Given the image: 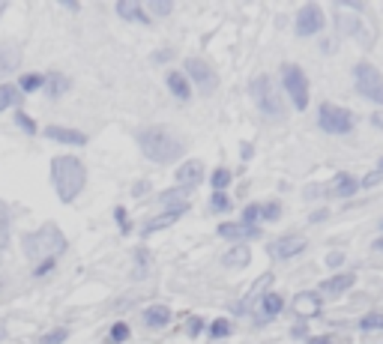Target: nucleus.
<instances>
[{"mask_svg": "<svg viewBox=\"0 0 383 344\" xmlns=\"http://www.w3.org/2000/svg\"><path fill=\"white\" fill-rule=\"evenodd\" d=\"M360 333H372V329H383V312H368L360 317Z\"/></svg>", "mask_w": 383, "mask_h": 344, "instance_id": "4c0bfd02", "label": "nucleus"}, {"mask_svg": "<svg viewBox=\"0 0 383 344\" xmlns=\"http://www.w3.org/2000/svg\"><path fill=\"white\" fill-rule=\"evenodd\" d=\"M372 126H375V129H383V111H375V114H372Z\"/></svg>", "mask_w": 383, "mask_h": 344, "instance_id": "603ef678", "label": "nucleus"}, {"mask_svg": "<svg viewBox=\"0 0 383 344\" xmlns=\"http://www.w3.org/2000/svg\"><path fill=\"white\" fill-rule=\"evenodd\" d=\"M135 141L141 147V153L156 162V165H177L183 162V153H186V141L168 126H141L135 132Z\"/></svg>", "mask_w": 383, "mask_h": 344, "instance_id": "f257e3e1", "label": "nucleus"}, {"mask_svg": "<svg viewBox=\"0 0 383 344\" xmlns=\"http://www.w3.org/2000/svg\"><path fill=\"white\" fill-rule=\"evenodd\" d=\"M16 87H18V90H21V96H24V93H36V90H45V72H24V75H18Z\"/></svg>", "mask_w": 383, "mask_h": 344, "instance_id": "bb28decb", "label": "nucleus"}, {"mask_svg": "<svg viewBox=\"0 0 383 344\" xmlns=\"http://www.w3.org/2000/svg\"><path fill=\"white\" fill-rule=\"evenodd\" d=\"M189 195H192V189L174 186V189H165V192H159L156 203H159L162 210H171V207H180V203H189Z\"/></svg>", "mask_w": 383, "mask_h": 344, "instance_id": "b1692460", "label": "nucleus"}, {"mask_svg": "<svg viewBox=\"0 0 383 344\" xmlns=\"http://www.w3.org/2000/svg\"><path fill=\"white\" fill-rule=\"evenodd\" d=\"M293 312H297L300 321H314V317H321L324 312V297L317 294V290H300L297 297H293Z\"/></svg>", "mask_w": 383, "mask_h": 344, "instance_id": "ddd939ff", "label": "nucleus"}, {"mask_svg": "<svg viewBox=\"0 0 383 344\" xmlns=\"http://www.w3.org/2000/svg\"><path fill=\"white\" fill-rule=\"evenodd\" d=\"M69 78L63 72H45V96L48 99H60L63 93L69 90Z\"/></svg>", "mask_w": 383, "mask_h": 344, "instance_id": "393cba45", "label": "nucleus"}, {"mask_svg": "<svg viewBox=\"0 0 383 344\" xmlns=\"http://www.w3.org/2000/svg\"><path fill=\"white\" fill-rule=\"evenodd\" d=\"M114 222H117L120 234H129L132 225H129V213H126V207H114Z\"/></svg>", "mask_w": 383, "mask_h": 344, "instance_id": "37998d69", "label": "nucleus"}, {"mask_svg": "<svg viewBox=\"0 0 383 344\" xmlns=\"http://www.w3.org/2000/svg\"><path fill=\"white\" fill-rule=\"evenodd\" d=\"M252 153H254V150H252V144H242V147H240V156H242V159H249Z\"/></svg>", "mask_w": 383, "mask_h": 344, "instance_id": "6e6d98bb", "label": "nucleus"}, {"mask_svg": "<svg viewBox=\"0 0 383 344\" xmlns=\"http://www.w3.org/2000/svg\"><path fill=\"white\" fill-rule=\"evenodd\" d=\"M204 333V317H198V314H192L189 321H186V336L189 338H198Z\"/></svg>", "mask_w": 383, "mask_h": 344, "instance_id": "c03bdc74", "label": "nucleus"}, {"mask_svg": "<svg viewBox=\"0 0 383 344\" xmlns=\"http://www.w3.org/2000/svg\"><path fill=\"white\" fill-rule=\"evenodd\" d=\"M317 126H321V132L341 138V135H350L356 129V117H353V111L344 105L321 102V108H317Z\"/></svg>", "mask_w": 383, "mask_h": 344, "instance_id": "423d86ee", "label": "nucleus"}, {"mask_svg": "<svg viewBox=\"0 0 383 344\" xmlns=\"http://www.w3.org/2000/svg\"><path fill=\"white\" fill-rule=\"evenodd\" d=\"M186 213H189V203H180V207H171V210H162L159 215H153V219H147V222L141 225V237H150V234L165 231V227L177 225Z\"/></svg>", "mask_w": 383, "mask_h": 344, "instance_id": "2eb2a0df", "label": "nucleus"}, {"mask_svg": "<svg viewBox=\"0 0 383 344\" xmlns=\"http://www.w3.org/2000/svg\"><path fill=\"white\" fill-rule=\"evenodd\" d=\"M207 336H210L213 341H222V338H228V336H234V324L228 321V317H216V321L207 326Z\"/></svg>", "mask_w": 383, "mask_h": 344, "instance_id": "c85d7f7f", "label": "nucleus"}, {"mask_svg": "<svg viewBox=\"0 0 383 344\" xmlns=\"http://www.w3.org/2000/svg\"><path fill=\"white\" fill-rule=\"evenodd\" d=\"M144 9H147L150 18H168L174 12V4H171V0H150Z\"/></svg>", "mask_w": 383, "mask_h": 344, "instance_id": "f704fd0d", "label": "nucleus"}, {"mask_svg": "<svg viewBox=\"0 0 383 344\" xmlns=\"http://www.w3.org/2000/svg\"><path fill=\"white\" fill-rule=\"evenodd\" d=\"M278 78H282V90L285 96L290 99V105L297 111H305L312 102V87H309V75H305L302 66L297 63H282V69H278Z\"/></svg>", "mask_w": 383, "mask_h": 344, "instance_id": "39448f33", "label": "nucleus"}, {"mask_svg": "<svg viewBox=\"0 0 383 344\" xmlns=\"http://www.w3.org/2000/svg\"><path fill=\"white\" fill-rule=\"evenodd\" d=\"M356 285V273L353 270H341V273H333L329 278H324L321 285H317V294L324 299H338L344 294H350V287Z\"/></svg>", "mask_w": 383, "mask_h": 344, "instance_id": "9b49d317", "label": "nucleus"}, {"mask_svg": "<svg viewBox=\"0 0 383 344\" xmlns=\"http://www.w3.org/2000/svg\"><path fill=\"white\" fill-rule=\"evenodd\" d=\"M309 249V239H305L302 234H282L276 237L270 246H266V251H270L273 261H290V258H300V254Z\"/></svg>", "mask_w": 383, "mask_h": 344, "instance_id": "9d476101", "label": "nucleus"}, {"mask_svg": "<svg viewBox=\"0 0 383 344\" xmlns=\"http://www.w3.org/2000/svg\"><path fill=\"white\" fill-rule=\"evenodd\" d=\"M51 186L60 203H75L81 198L84 186H87V168L78 156L63 153V156L51 159Z\"/></svg>", "mask_w": 383, "mask_h": 344, "instance_id": "f03ea898", "label": "nucleus"}, {"mask_svg": "<svg viewBox=\"0 0 383 344\" xmlns=\"http://www.w3.org/2000/svg\"><path fill=\"white\" fill-rule=\"evenodd\" d=\"M60 6H66L69 12H78V9H81L78 4H75V0H60Z\"/></svg>", "mask_w": 383, "mask_h": 344, "instance_id": "5fc2aeb1", "label": "nucleus"}, {"mask_svg": "<svg viewBox=\"0 0 383 344\" xmlns=\"http://www.w3.org/2000/svg\"><path fill=\"white\" fill-rule=\"evenodd\" d=\"M222 263L228 266V270H242V266L252 263V249L246 243H237V246H231L222 254Z\"/></svg>", "mask_w": 383, "mask_h": 344, "instance_id": "5701e85b", "label": "nucleus"}, {"mask_svg": "<svg viewBox=\"0 0 383 344\" xmlns=\"http://www.w3.org/2000/svg\"><path fill=\"white\" fill-rule=\"evenodd\" d=\"M326 219H329V210H326V207H317V210L309 215L312 225H321V222H326Z\"/></svg>", "mask_w": 383, "mask_h": 344, "instance_id": "8fccbe9b", "label": "nucleus"}, {"mask_svg": "<svg viewBox=\"0 0 383 344\" xmlns=\"http://www.w3.org/2000/svg\"><path fill=\"white\" fill-rule=\"evenodd\" d=\"M63 341H69V329L66 326H54V329H48L42 338H36V344H63Z\"/></svg>", "mask_w": 383, "mask_h": 344, "instance_id": "58836bf2", "label": "nucleus"}, {"mask_svg": "<svg viewBox=\"0 0 383 344\" xmlns=\"http://www.w3.org/2000/svg\"><path fill=\"white\" fill-rule=\"evenodd\" d=\"M290 336H293V338H309V324H305V321H297V324L290 326Z\"/></svg>", "mask_w": 383, "mask_h": 344, "instance_id": "09e8293b", "label": "nucleus"}, {"mask_svg": "<svg viewBox=\"0 0 383 344\" xmlns=\"http://www.w3.org/2000/svg\"><path fill=\"white\" fill-rule=\"evenodd\" d=\"M326 30V12L321 4H305L300 6L297 18H293V33L300 36V40H309V36H317Z\"/></svg>", "mask_w": 383, "mask_h": 344, "instance_id": "1a4fd4ad", "label": "nucleus"}, {"mask_svg": "<svg viewBox=\"0 0 383 344\" xmlns=\"http://www.w3.org/2000/svg\"><path fill=\"white\" fill-rule=\"evenodd\" d=\"M183 75L189 78L192 90H198V93H204V96H210V93L219 90V75H216L213 63L204 60V57H186Z\"/></svg>", "mask_w": 383, "mask_h": 344, "instance_id": "6e6552de", "label": "nucleus"}, {"mask_svg": "<svg viewBox=\"0 0 383 344\" xmlns=\"http://www.w3.org/2000/svg\"><path fill=\"white\" fill-rule=\"evenodd\" d=\"M132 254H135V278L147 275V270H150V261H153V258H150V249H147V246H138Z\"/></svg>", "mask_w": 383, "mask_h": 344, "instance_id": "c9c22d12", "label": "nucleus"}, {"mask_svg": "<svg viewBox=\"0 0 383 344\" xmlns=\"http://www.w3.org/2000/svg\"><path fill=\"white\" fill-rule=\"evenodd\" d=\"M309 344H333V336H314L309 338Z\"/></svg>", "mask_w": 383, "mask_h": 344, "instance_id": "864d4df0", "label": "nucleus"}, {"mask_svg": "<svg viewBox=\"0 0 383 344\" xmlns=\"http://www.w3.org/2000/svg\"><path fill=\"white\" fill-rule=\"evenodd\" d=\"M21 90L12 81H6V84H0V114L4 111H16L18 105H21Z\"/></svg>", "mask_w": 383, "mask_h": 344, "instance_id": "a878e982", "label": "nucleus"}, {"mask_svg": "<svg viewBox=\"0 0 383 344\" xmlns=\"http://www.w3.org/2000/svg\"><path fill=\"white\" fill-rule=\"evenodd\" d=\"M57 270V258H48V261H40V263H33V270H30V275L33 278H45V275H51Z\"/></svg>", "mask_w": 383, "mask_h": 344, "instance_id": "a19ab883", "label": "nucleus"}, {"mask_svg": "<svg viewBox=\"0 0 383 344\" xmlns=\"http://www.w3.org/2000/svg\"><path fill=\"white\" fill-rule=\"evenodd\" d=\"M9 227H12V213L4 201H0V251L9 246Z\"/></svg>", "mask_w": 383, "mask_h": 344, "instance_id": "2f4dec72", "label": "nucleus"}, {"mask_svg": "<svg viewBox=\"0 0 383 344\" xmlns=\"http://www.w3.org/2000/svg\"><path fill=\"white\" fill-rule=\"evenodd\" d=\"M249 96L254 102V108L270 123H285L288 120V105H285V96L282 90L276 87V81L270 75H258V78L249 81Z\"/></svg>", "mask_w": 383, "mask_h": 344, "instance_id": "20e7f679", "label": "nucleus"}, {"mask_svg": "<svg viewBox=\"0 0 383 344\" xmlns=\"http://www.w3.org/2000/svg\"><path fill=\"white\" fill-rule=\"evenodd\" d=\"M4 12H6V0H0V16H4Z\"/></svg>", "mask_w": 383, "mask_h": 344, "instance_id": "13d9d810", "label": "nucleus"}, {"mask_svg": "<svg viewBox=\"0 0 383 344\" xmlns=\"http://www.w3.org/2000/svg\"><path fill=\"white\" fill-rule=\"evenodd\" d=\"M356 192H363V189H360V177H353V174H348V171H338V174L333 177V183H329V195H333V198L348 201V198H353Z\"/></svg>", "mask_w": 383, "mask_h": 344, "instance_id": "6ab92c4d", "label": "nucleus"}, {"mask_svg": "<svg viewBox=\"0 0 383 344\" xmlns=\"http://www.w3.org/2000/svg\"><path fill=\"white\" fill-rule=\"evenodd\" d=\"M338 33L356 40V36H363V21L356 16H338Z\"/></svg>", "mask_w": 383, "mask_h": 344, "instance_id": "c756f323", "label": "nucleus"}, {"mask_svg": "<svg viewBox=\"0 0 383 344\" xmlns=\"http://www.w3.org/2000/svg\"><path fill=\"white\" fill-rule=\"evenodd\" d=\"M216 234L222 239H231V243H246V239H261L264 237V227L261 225H242L240 219H231V222H222L216 227Z\"/></svg>", "mask_w": 383, "mask_h": 344, "instance_id": "f8f14e48", "label": "nucleus"}, {"mask_svg": "<svg viewBox=\"0 0 383 344\" xmlns=\"http://www.w3.org/2000/svg\"><path fill=\"white\" fill-rule=\"evenodd\" d=\"M141 321H144L147 329H165L174 321V312L165 302H153V305H147V309L141 312Z\"/></svg>", "mask_w": 383, "mask_h": 344, "instance_id": "aec40b11", "label": "nucleus"}, {"mask_svg": "<svg viewBox=\"0 0 383 344\" xmlns=\"http://www.w3.org/2000/svg\"><path fill=\"white\" fill-rule=\"evenodd\" d=\"M324 263L329 266V270H336V273H341V266H344V263H348V251H338V249H336V251H329V254H326V258H324Z\"/></svg>", "mask_w": 383, "mask_h": 344, "instance_id": "79ce46f5", "label": "nucleus"}, {"mask_svg": "<svg viewBox=\"0 0 383 344\" xmlns=\"http://www.w3.org/2000/svg\"><path fill=\"white\" fill-rule=\"evenodd\" d=\"M210 210L219 213V215H228V213L234 210L231 195H228V192H213V195H210Z\"/></svg>", "mask_w": 383, "mask_h": 344, "instance_id": "473e14b6", "label": "nucleus"}, {"mask_svg": "<svg viewBox=\"0 0 383 344\" xmlns=\"http://www.w3.org/2000/svg\"><path fill=\"white\" fill-rule=\"evenodd\" d=\"M12 123H16L24 135H36V132H40V129H36V120H33V117H28V114H24L21 108L12 111Z\"/></svg>", "mask_w": 383, "mask_h": 344, "instance_id": "e433bc0d", "label": "nucleus"}, {"mask_svg": "<svg viewBox=\"0 0 383 344\" xmlns=\"http://www.w3.org/2000/svg\"><path fill=\"white\" fill-rule=\"evenodd\" d=\"M0 254H4V251H0Z\"/></svg>", "mask_w": 383, "mask_h": 344, "instance_id": "680f3d73", "label": "nucleus"}, {"mask_svg": "<svg viewBox=\"0 0 383 344\" xmlns=\"http://www.w3.org/2000/svg\"><path fill=\"white\" fill-rule=\"evenodd\" d=\"M380 231H383V219H380Z\"/></svg>", "mask_w": 383, "mask_h": 344, "instance_id": "052dcab7", "label": "nucleus"}, {"mask_svg": "<svg viewBox=\"0 0 383 344\" xmlns=\"http://www.w3.org/2000/svg\"><path fill=\"white\" fill-rule=\"evenodd\" d=\"M380 183H383V171H372V174H365L360 180V189H375Z\"/></svg>", "mask_w": 383, "mask_h": 344, "instance_id": "49530a36", "label": "nucleus"}, {"mask_svg": "<svg viewBox=\"0 0 383 344\" xmlns=\"http://www.w3.org/2000/svg\"><path fill=\"white\" fill-rule=\"evenodd\" d=\"M353 87L356 93H360L363 99H368L372 105L383 108V72L375 66V63L368 60H360L353 66Z\"/></svg>", "mask_w": 383, "mask_h": 344, "instance_id": "0eeeda50", "label": "nucleus"}, {"mask_svg": "<svg viewBox=\"0 0 383 344\" xmlns=\"http://www.w3.org/2000/svg\"><path fill=\"white\" fill-rule=\"evenodd\" d=\"M234 183V171L231 168H216L210 174V186H213V192H228Z\"/></svg>", "mask_w": 383, "mask_h": 344, "instance_id": "cd10ccee", "label": "nucleus"}, {"mask_svg": "<svg viewBox=\"0 0 383 344\" xmlns=\"http://www.w3.org/2000/svg\"><path fill=\"white\" fill-rule=\"evenodd\" d=\"M282 219V201H266L261 203V225H273Z\"/></svg>", "mask_w": 383, "mask_h": 344, "instance_id": "72a5a7b5", "label": "nucleus"}, {"mask_svg": "<svg viewBox=\"0 0 383 344\" xmlns=\"http://www.w3.org/2000/svg\"><path fill=\"white\" fill-rule=\"evenodd\" d=\"M240 222L242 225H261V203H246V207H242Z\"/></svg>", "mask_w": 383, "mask_h": 344, "instance_id": "ea45409f", "label": "nucleus"}, {"mask_svg": "<svg viewBox=\"0 0 383 344\" xmlns=\"http://www.w3.org/2000/svg\"><path fill=\"white\" fill-rule=\"evenodd\" d=\"M165 84H168V90H171V96L177 99V102H192V96H195V90H192V84H189V78L180 72V69H171L168 75H165Z\"/></svg>", "mask_w": 383, "mask_h": 344, "instance_id": "4be33fe9", "label": "nucleus"}, {"mask_svg": "<svg viewBox=\"0 0 383 344\" xmlns=\"http://www.w3.org/2000/svg\"><path fill=\"white\" fill-rule=\"evenodd\" d=\"M129 338H132V326L123 324V321H117V324L108 329V338L102 341V344H123V341H129Z\"/></svg>", "mask_w": 383, "mask_h": 344, "instance_id": "7c9ffc66", "label": "nucleus"}, {"mask_svg": "<svg viewBox=\"0 0 383 344\" xmlns=\"http://www.w3.org/2000/svg\"><path fill=\"white\" fill-rule=\"evenodd\" d=\"M258 314H254V324H270V321H276L278 314L285 312V297L282 294H276V290H266V294L258 299V309H254Z\"/></svg>", "mask_w": 383, "mask_h": 344, "instance_id": "dca6fc26", "label": "nucleus"}, {"mask_svg": "<svg viewBox=\"0 0 383 344\" xmlns=\"http://www.w3.org/2000/svg\"><path fill=\"white\" fill-rule=\"evenodd\" d=\"M24 51L18 42H0V84H6V78H12L21 69Z\"/></svg>", "mask_w": 383, "mask_h": 344, "instance_id": "4468645a", "label": "nucleus"}, {"mask_svg": "<svg viewBox=\"0 0 383 344\" xmlns=\"http://www.w3.org/2000/svg\"><path fill=\"white\" fill-rule=\"evenodd\" d=\"M174 180H177V186H183V189H195V186L204 180V162H198V159H183L180 168L174 171Z\"/></svg>", "mask_w": 383, "mask_h": 344, "instance_id": "a211bd4d", "label": "nucleus"}, {"mask_svg": "<svg viewBox=\"0 0 383 344\" xmlns=\"http://www.w3.org/2000/svg\"><path fill=\"white\" fill-rule=\"evenodd\" d=\"M171 57H174V48H162V51H153V54H150L153 63H168Z\"/></svg>", "mask_w": 383, "mask_h": 344, "instance_id": "de8ad7c7", "label": "nucleus"}, {"mask_svg": "<svg viewBox=\"0 0 383 344\" xmlns=\"http://www.w3.org/2000/svg\"><path fill=\"white\" fill-rule=\"evenodd\" d=\"M377 171H383V159H380V162H377Z\"/></svg>", "mask_w": 383, "mask_h": 344, "instance_id": "bf43d9fd", "label": "nucleus"}, {"mask_svg": "<svg viewBox=\"0 0 383 344\" xmlns=\"http://www.w3.org/2000/svg\"><path fill=\"white\" fill-rule=\"evenodd\" d=\"M42 135L48 138V141L63 144V147H84V144H87V135H84V132H78V129H69V126H57V123L45 126Z\"/></svg>", "mask_w": 383, "mask_h": 344, "instance_id": "f3484780", "label": "nucleus"}, {"mask_svg": "<svg viewBox=\"0 0 383 344\" xmlns=\"http://www.w3.org/2000/svg\"><path fill=\"white\" fill-rule=\"evenodd\" d=\"M147 192H150V180H138V183L132 186V195H135V198H144Z\"/></svg>", "mask_w": 383, "mask_h": 344, "instance_id": "3c124183", "label": "nucleus"}, {"mask_svg": "<svg viewBox=\"0 0 383 344\" xmlns=\"http://www.w3.org/2000/svg\"><path fill=\"white\" fill-rule=\"evenodd\" d=\"M329 195V183H312L305 186V198L314 201V198H326Z\"/></svg>", "mask_w": 383, "mask_h": 344, "instance_id": "a18cd8bd", "label": "nucleus"}, {"mask_svg": "<svg viewBox=\"0 0 383 344\" xmlns=\"http://www.w3.org/2000/svg\"><path fill=\"white\" fill-rule=\"evenodd\" d=\"M372 251H380V254H383V237L372 239Z\"/></svg>", "mask_w": 383, "mask_h": 344, "instance_id": "4d7b16f0", "label": "nucleus"}, {"mask_svg": "<svg viewBox=\"0 0 383 344\" xmlns=\"http://www.w3.org/2000/svg\"><path fill=\"white\" fill-rule=\"evenodd\" d=\"M21 249H24V258L33 261V263H40V261H48V258H57L60 261V254L69 249L66 243V237H63V231L57 225H42L40 231H28L21 237Z\"/></svg>", "mask_w": 383, "mask_h": 344, "instance_id": "7ed1b4c3", "label": "nucleus"}, {"mask_svg": "<svg viewBox=\"0 0 383 344\" xmlns=\"http://www.w3.org/2000/svg\"><path fill=\"white\" fill-rule=\"evenodd\" d=\"M117 16L123 21H135V24H141V28H150L153 18L147 16V9L141 0H117Z\"/></svg>", "mask_w": 383, "mask_h": 344, "instance_id": "412c9836", "label": "nucleus"}]
</instances>
